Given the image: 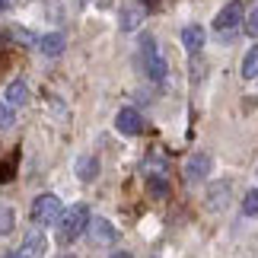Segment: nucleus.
<instances>
[{
    "instance_id": "f257e3e1",
    "label": "nucleus",
    "mask_w": 258,
    "mask_h": 258,
    "mask_svg": "<svg viewBox=\"0 0 258 258\" xmlns=\"http://www.w3.org/2000/svg\"><path fill=\"white\" fill-rule=\"evenodd\" d=\"M86 223H89V207L86 204L67 207V211L61 214V220H57V242L71 245L74 239H80L83 230H86Z\"/></svg>"
},
{
    "instance_id": "f03ea898",
    "label": "nucleus",
    "mask_w": 258,
    "mask_h": 258,
    "mask_svg": "<svg viewBox=\"0 0 258 258\" xmlns=\"http://www.w3.org/2000/svg\"><path fill=\"white\" fill-rule=\"evenodd\" d=\"M141 57H144V71L150 80L156 83H163L166 80V74H169V64H166V57L156 51V42L150 35H144V42H141Z\"/></svg>"
},
{
    "instance_id": "7ed1b4c3",
    "label": "nucleus",
    "mask_w": 258,
    "mask_h": 258,
    "mask_svg": "<svg viewBox=\"0 0 258 258\" xmlns=\"http://www.w3.org/2000/svg\"><path fill=\"white\" fill-rule=\"evenodd\" d=\"M61 214H64V207H61V198L57 195H38L32 201V223H38V226L57 223Z\"/></svg>"
},
{
    "instance_id": "20e7f679",
    "label": "nucleus",
    "mask_w": 258,
    "mask_h": 258,
    "mask_svg": "<svg viewBox=\"0 0 258 258\" xmlns=\"http://www.w3.org/2000/svg\"><path fill=\"white\" fill-rule=\"evenodd\" d=\"M239 26H242V7L236 4V0H233V4H226L220 13L214 16V32L220 35V38H226V42L236 35V29H239Z\"/></svg>"
},
{
    "instance_id": "39448f33",
    "label": "nucleus",
    "mask_w": 258,
    "mask_h": 258,
    "mask_svg": "<svg viewBox=\"0 0 258 258\" xmlns=\"http://www.w3.org/2000/svg\"><path fill=\"white\" fill-rule=\"evenodd\" d=\"M86 230H89V239H93L96 245H112L118 239V230L105 220V217H89Z\"/></svg>"
},
{
    "instance_id": "423d86ee",
    "label": "nucleus",
    "mask_w": 258,
    "mask_h": 258,
    "mask_svg": "<svg viewBox=\"0 0 258 258\" xmlns=\"http://www.w3.org/2000/svg\"><path fill=\"white\" fill-rule=\"evenodd\" d=\"M115 127H118L124 137H134V134L144 131V118H141V112H137V108H121V112L115 115Z\"/></svg>"
},
{
    "instance_id": "0eeeda50",
    "label": "nucleus",
    "mask_w": 258,
    "mask_h": 258,
    "mask_svg": "<svg viewBox=\"0 0 258 258\" xmlns=\"http://www.w3.org/2000/svg\"><path fill=\"white\" fill-rule=\"evenodd\" d=\"M211 156L207 153H195L191 160L185 163V182H204L207 178V172H211Z\"/></svg>"
},
{
    "instance_id": "6e6552de",
    "label": "nucleus",
    "mask_w": 258,
    "mask_h": 258,
    "mask_svg": "<svg viewBox=\"0 0 258 258\" xmlns=\"http://www.w3.org/2000/svg\"><path fill=\"white\" fill-rule=\"evenodd\" d=\"M45 233L42 230H29L26 239H23V249H19V255L23 258H42L45 255Z\"/></svg>"
},
{
    "instance_id": "1a4fd4ad",
    "label": "nucleus",
    "mask_w": 258,
    "mask_h": 258,
    "mask_svg": "<svg viewBox=\"0 0 258 258\" xmlns=\"http://www.w3.org/2000/svg\"><path fill=\"white\" fill-rule=\"evenodd\" d=\"M182 45H185L188 54L201 51V48H204V29L201 26H185L182 29Z\"/></svg>"
},
{
    "instance_id": "9d476101",
    "label": "nucleus",
    "mask_w": 258,
    "mask_h": 258,
    "mask_svg": "<svg viewBox=\"0 0 258 258\" xmlns=\"http://www.w3.org/2000/svg\"><path fill=\"white\" fill-rule=\"evenodd\" d=\"M144 13H147L144 7H137V4H127V7L121 10V29H124V32H134V29L144 23Z\"/></svg>"
},
{
    "instance_id": "9b49d317",
    "label": "nucleus",
    "mask_w": 258,
    "mask_h": 258,
    "mask_svg": "<svg viewBox=\"0 0 258 258\" xmlns=\"http://www.w3.org/2000/svg\"><path fill=\"white\" fill-rule=\"evenodd\" d=\"M64 45H67V38H64L61 32H48V35H42V42H38V48H42L48 57L61 54V51H64Z\"/></svg>"
},
{
    "instance_id": "f8f14e48",
    "label": "nucleus",
    "mask_w": 258,
    "mask_h": 258,
    "mask_svg": "<svg viewBox=\"0 0 258 258\" xmlns=\"http://www.w3.org/2000/svg\"><path fill=\"white\" fill-rule=\"evenodd\" d=\"M7 105H26L29 102V86L23 80H13L7 86V99H4Z\"/></svg>"
},
{
    "instance_id": "ddd939ff",
    "label": "nucleus",
    "mask_w": 258,
    "mask_h": 258,
    "mask_svg": "<svg viewBox=\"0 0 258 258\" xmlns=\"http://www.w3.org/2000/svg\"><path fill=\"white\" fill-rule=\"evenodd\" d=\"M96 175H99V160L96 156H80L77 160V178L80 182H93Z\"/></svg>"
},
{
    "instance_id": "4468645a",
    "label": "nucleus",
    "mask_w": 258,
    "mask_h": 258,
    "mask_svg": "<svg viewBox=\"0 0 258 258\" xmlns=\"http://www.w3.org/2000/svg\"><path fill=\"white\" fill-rule=\"evenodd\" d=\"M147 188H150L153 198H166L169 195V178L163 172H147Z\"/></svg>"
},
{
    "instance_id": "2eb2a0df",
    "label": "nucleus",
    "mask_w": 258,
    "mask_h": 258,
    "mask_svg": "<svg viewBox=\"0 0 258 258\" xmlns=\"http://www.w3.org/2000/svg\"><path fill=\"white\" fill-rule=\"evenodd\" d=\"M242 77H245V80H255V77H258V45L252 48L249 54H245V61H242Z\"/></svg>"
},
{
    "instance_id": "dca6fc26",
    "label": "nucleus",
    "mask_w": 258,
    "mask_h": 258,
    "mask_svg": "<svg viewBox=\"0 0 258 258\" xmlns=\"http://www.w3.org/2000/svg\"><path fill=\"white\" fill-rule=\"evenodd\" d=\"M13 223H16V214H13V207L0 204V236H7L10 230H13Z\"/></svg>"
},
{
    "instance_id": "f3484780",
    "label": "nucleus",
    "mask_w": 258,
    "mask_h": 258,
    "mask_svg": "<svg viewBox=\"0 0 258 258\" xmlns=\"http://www.w3.org/2000/svg\"><path fill=\"white\" fill-rule=\"evenodd\" d=\"M242 214L245 217H258V188L245 191V198H242Z\"/></svg>"
},
{
    "instance_id": "a211bd4d",
    "label": "nucleus",
    "mask_w": 258,
    "mask_h": 258,
    "mask_svg": "<svg viewBox=\"0 0 258 258\" xmlns=\"http://www.w3.org/2000/svg\"><path fill=\"white\" fill-rule=\"evenodd\" d=\"M13 121H16V112H13V105L0 102V131H7V127H13Z\"/></svg>"
},
{
    "instance_id": "6ab92c4d",
    "label": "nucleus",
    "mask_w": 258,
    "mask_h": 258,
    "mask_svg": "<svg viewBox=\"0 0 258 258\" xmlns=\"http://www.w3.org/2000/svg\"><path fill=\"white\" fill-rule=\"evenodd\" d=\"M16 160H19V153H10V160H4V166H0V182H10V178H13Z\"/></svg>"
},
{
    "instance_id": "aec40b11",
    "label": "nucleus",
    "mask_w": 258,
    "mask_h": 258,
    "mask_svg": "<svg viewBox=\"0 0 258 258\" xmlns=\"http://www.w3.org/2000/svg\"><path fill=\"white\" fill-rule=\"evenodd\" d=\"M245 35H252V38H258V7L252 10L249 16H245Z\"/></svg>"
},
{
    "instance_id": "412c9836",
    "label": "nucleus",
    "mask_w": 258,
    "mask_h": 258,
    "mask_svg": "<svg viewBox=\"0 0 258 258\" xmlns=\"http://www.w3.org/2000/svg\"><path fill=\"white\" fill-rule=\"evenodd\" d=\"M112 258H131V255H127V252H115Z\"/></svg>"
},
{
    "instance_id": "4be33fe9",
    "label": "nucleus",
    "mask_w": 258,
    "mask_h": 258,
    "mask_svg": "<svg viewBox=\"0 0 258 258\" xmlns=\"http://www.w3.org/2000/svg\"><path fill=\"white\" fill-rule=\"evenodd\" d=\"M10 7V0H0V13H4V10Z\"/></svg>"
},
{
    "instance_id": "5701e85b",
    "label": "nucleus",
    "mask_w": 258,
    "mask_h": 258,
    "mask_svg": "<svg viewBox=\"0 0 258 258\" xmlns=\"http://www.w3.org/2000/svg\"><path fill=\"white\" fill-rule=\"evenodd\" d=\"M7 258H23V255H7Z\"/></svg>"
},
{
    "instance_id": "b1692460",
    "label": "nucleus",
    "mask_w": 258,
    "mask_h": 258,
    "mask_svg": "<svg viewBox=\"0 0 258 258\" xmlns=\"http://www.w3.org/2000/svg\"><path fill=\"white\" fill-rule=\"evenodd\" d=\"M80 4H89V0H80Z\"/></svg>"
},
{
    "instance_id": "393cba45",
    "label": "nucleus",
    "mask_w": 258,
    "mask_h": 258,
    "mask_svg": "<svg viewBox=\"0 0 258 258\" xmlns=\"http://www.w3.org/2000/svg\"><path fill=\"white\" fill-rule=\"evenodd\" d=\"M64 258H71V255H64Z\"/></svg>"
}]
</instances>
